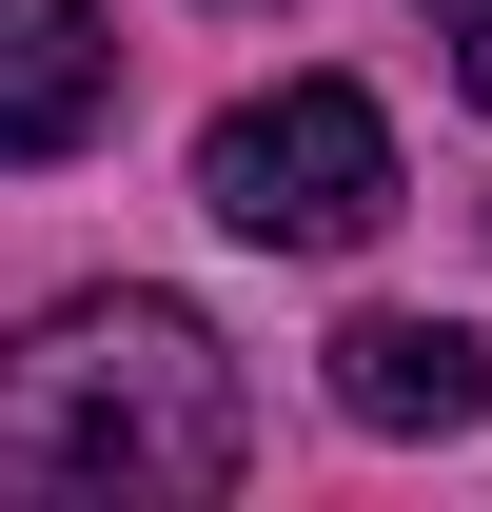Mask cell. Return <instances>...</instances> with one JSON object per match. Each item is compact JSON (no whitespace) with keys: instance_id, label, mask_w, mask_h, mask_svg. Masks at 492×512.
I'll use <instances>...</instances> for the list:
<instances>
[{"instance_id":"cell-1","label":"cell","mask_w":492,"mask_h":512,"mask_svg":"<svg viewBox=\"0 0 492 512\" xmlns=\"http://www.w3.org/2000/svg\"><path fill=\"white\" fill-rule=\"evenodd\" d=\"M256 394L178 296H60L0 355V493H237Z\"/></svg>"},{"instance_id":"cell-2","label":"cell","mask_w":492,"mask_h":512,"mask_svg":"<svg viewBox=\"0 0 492 512\" xmlns=\"http://www.w3.org/2000/svg\"><path fill=\"white\" fill-rule=\"evenodd\" d=\"M197 197L256 256H355L394 217V119H374L355 79H276V99H237V119L197 138Z\"/></svg>"},{"instance_id":"cell-3","label":"cell","mask_w":492,"mask_h":512,"mask_svg":"<svg viewBox=\"0 0 492 512\" xmlns=\"http://www.w3.org/2000/svg\"><path fill=\"white\" fill-rule=\"evenodd\" d=\"M99 119H119V20L99 0H0V178L79 158Z\"/></svg>"},{"instance_id":"cell-4","label":"cell","mask_w":492,"mask_h":512,"mask_svg":"<svg viewBox=\"0 0 492 512\" xmlns=\"http://www.w3.org/2000/svg\"><path fill=\"white\" fill-rule=\"evenodd\" d=\"M335 414L355 434H473L492 414V335L473 316H335Z\"/></svg>"},{"instance_id":"cell-5","label":"cell","mask_w":492,"mask_h":512,"mask_svg":"<svg viewBox=\"0 0 492 512\" xmlns=\"http://www.w3.org/2000/svg\"><path fill=\"white\" fill-rule=\"evenodd\" d=\"M414 20H433V40H453V99H473V119H492V0H414Z\"/></svg>"}]
</instances>
